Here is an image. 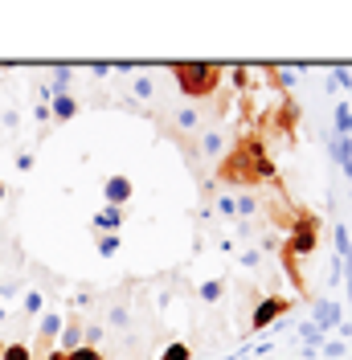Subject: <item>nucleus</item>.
Here are the masks:
<instances>
[{
	"label": "nucleus",
	"instance_id": "1",
	"mask_svg": "<svg viewBox=\"0 0 352 360\" xmlns=\"http://www.w3.org/2000/svg\"><path fill=\"white\" fill-rule=\"evenodd\" d=\"M213 176H218V184H234V188H263L266 180H275V160L266 156L263 135L250 131L234 139V148L218 160Z\"/></svg>",
	"mask_w": 352,
	"mask_h": 360
},
{
	"label": "nucleus",
	"instance_id": "2",
	"mask_svg": "<svg viewBox=\"0 0 352 360\" xmlns=\"http://www.w3.org/2000/svg\"><path fill=\"white\" fill-rule=\"evenodd\" d=\"M168 74L189 103H205V98L221 94V78H225V70L213 66V62H172Z\"/></svg>",
	"mask_w": 352,
	"mask_h": 360
},
{
	"label": "nucleus",
	"instance_id": "3",
	"mask_svg": "<svg viewBox=\"0 0 352 360\" xmlns=\"http://www.w3.org/2000/svg\"><path fill=\"white\" fill-rule=\"evenodd\" d=\"M287 250H295L299 258H308L320 250V217L311 213V209H291V221H287Z\"/></svg>",
	"mask_w": 352,
	"mask_h": 360
},
{
	"label": "nucleus",
	"instance_id": "4",
	"mask_svg": "<svg viewBox=\"0 0 352 360\" xmlns=\"http://www.w3.org/2000/svg\"><path fill=\"white\" fill-rule=\"evenodd\" d=\"M291 307H295V303H291V299H283V295H266V299H258V303H254V311H250V328H254V332H263L266 323L283 319Z\"/></svg>",
	"mask_w": 352,
	"mask_h": 360
},
{
	"label": "nucleus",
	"instance_id": "5",
	"mask_svg": "<svg viewBox=\"0 0 352 360\" xmlns=\"http://www.w3.org/2000/svg\"><path fill=\"white\" fill-rule=\"evenodd\" d=\"M62 323H66V319L58 311H45L42 319H37V340L29 344V348H33V360H42L45 352H54V340L62 336Z\"/></svg>",
	"mask_w": 352,
	"mask_h": 360
},
{
	"label": "nucleus",
	"instance_id": "6",
	"mask_svg": "<svg viewBox=\"0 0 352 360\" xmlns=\"http://www.w3.org/2000/svg\"><path fill=\"white\" fill-rule=\"evenodd\" d=\"M103 197H107V205L123 209V205L135 197V180L132 176H107L103 180Z\"/></svg>",
	"mask_w": 352,
	"mask_h": 360
},
{
	"label": "nucleus",
	"instance_id": "7",
	"mask_svg": "<svg viewBox=\"0 0 352 360\" xmlns=\"http://www.w3.org/2000/svg\"><path fill=\"white\" fill-rule=\"evenodd\" d=\"M82 340H87V319H82V315H70L66 323H62L58 348H62V352H74V348H82Z\"/></svg>",
	"mask_w": 352,
	"mask_h": 360
},
{
	"label": "nucleus",
	"instance_id": "8",
	"mask_svg": "<svg viewBox=\"0 0 352 360\" xmlns=\"http://www.w3.org/2000/svg\"><path fill=\"white\" fill-rule=\"evenodd\" d=\"M74 115H78V98H74V94H54V103H49V119H54V123H66V119H74Z\"/></svg>",
	"mask_w": 352,
	"mask_h": 360
},
{
	"label": "nucleus",
	"instance_id": "9",
	"mask_svg": "<svg viewBox=\"0 0 352 360\" xmlns=\"http://www.w3.org/2000/svg\"><path fill=\"white\" fill-rule=\"evenodd\" d=\"M119 225H123V209H115V205H103L94 213V229L99 233H119Z\"/></svg>",
	"mask_w": 352,
	"mask_h": 360
},
{
	"label": "nucleus",
	"instance_id": "10",
	"mask_svg": "<svg viewBox=\"0 0 352 360\" xmlns=\"http://www.w3.org/2000/svg\"><path fill=\"white\" fill-rule=\"evenodd\" d=\"M201 156H209V160L225 156V135H221L218 127H205V131H201Z\"/></svg>",
	"mask_w": 352,
	"mask_h": 360
},
{
	"label": "nucleus",
	"instance_id": "11",
	"mask_svg": "<svg viewBox=\"0 0 352 360\" xmlns=\"http://www.w3.org/2000/svg\"><path fill=\"white\" fill-rule=\"evenodd\" d=\"M328 152L336 156V164L352 176V139H344V135H328Z\"/></svg>",
	"mask_w": 352,
	"mask_h": 360
},
{
	"label": "nucleus",
	"instance_id": "12",
	"mask_svg": "<svg viewBox=\"0 0 352 360\" xmlns=\"http://www.w3.org/2000/svg\"><path fill=\"white\" fill-rule=\"evenodd\" d=\"M311 307H315V328H336L340 323V307L332 299H315Z\"/></svg>",
	"mask_w": 352,
	"mask_h": 360
},
{
	"label": "nucleus",
	"instance_id": "13",
	"mask_svg": "<svg viewBox=\"0 0 352 360\" xmlns=\"http://www.w3.org/2000/svg\"><path fill=\"white\" fill-rule=\"evenodd\" d=\"M21 315H25V319H33V315H45V295L37 291V287H33V291H25Z\"/></svg>",
	"mask_w": 352,
	"mask_h": 360
},
{
	"label": "nucleus",
	"instance_id": "14",
	"mask_svg": "<svg viewBox=\"0 0 352 360\" xmlns=\"http://www.w3.org/2000/svg\"><path fill=\"white\" fill-rule=\"evenodd\" d=\"M0 360H33V348H29L25 340H13V344L0 348Z\"/></svg>",
	"mask_w": 352,
	"mask_h": 360
},
{
	"label": "nucleus",
	"instance_id": "15",
	"mask_svg": "<svg viewBox=\"0 0 352 360\" xmlns=\"http://www.w3.org/2000/svg\"><path fill=\"white\" fill-rule=\"evenodd\" d=\"M132 94L135 98H156V74H139V78H132Z\"/></svg>",
	"mask_w": 352,
	"mask_h": 360
},
{
	"label": "nucleus",
	"instance_id": "16",
	"mask_svg": "<svg viewBox=\"0 0 352 360\" xmlns=\"http://www.w3.org/2000/svg\"><path fill=\"white\" fill-rule=\"evenodd\" d=\"M336 123H340V127H336V135L352 139V111H348V107H336Z\"/></svg>",
	"mask_w": 352,
	"mask_h": 360
},
{
	"label": "nucleus",
	"instance_id": "17",
	"mask_svg": "<svg viewBox=\"0 0 352 360\" xmlns=\"http://www.w3.org/2000/svg\"><path fill=\"white\" fill-rule=\"evenodd\" d=\"M17 295H21V278H0V303H8Z\"/></svg>",
	"mask_w": 352,
	"mask_h": 360
},
{
	"label": "nucleus",
	"instance_id": "18",
	"mask_svg": "<svg viewBox=\"0 0 352 360\" xmlns=\"http://www.w3.org/2000/svg\"><path fill=\"white\" fill-rule=\"evenodd\" d=\"M160 360H193V348H189V344H168Z\"/></svg>",
	"mask_w": 352,
	"mask_h": 360
},
{
	"label": "nucleus",
	"instance_id": "19",
	"mask_svg": "<svg viewBox=\"0 0 352 360\" xmlns=\"http://www.w3.org/2000/svg\"><path fill=\"white\" fill-rule=\"evenodd\" d=\"M111 328H127V323H132V311H127V307H123V303H119V307H111Z\"/></svg>",
	"mask_w": 352,
	"mask_h": 360
},
{
	"label": "nucleus",
	"instance_id": "20",
	"mask_svg": "<svg viewBox=\"0 0 352 360\" xmlns=\"http://www.w3.org/2000/svg\"><path fill=\"white\" fill-rule=\"evenodd\" d=\"M201 299H205V303H218V299H221V278L205 283V287H201Z\"/></svg>",
	"mask_w": 352,
	"mask_h": 360
},
{
	"label": "nucleus",
	"instance_id": "21",
	"mask_svg": "<svg viewBox=\"0 0 352 360\" xmlns=\"http://www.w3.org/2000/svg\"><path fill=\"white\" fill-rule=\"evenodd\" d=\"M70 360H103V352H99V348H90V344H82V348H74V352H70Z\"/></svg>",
	"mask_w": 352,
	"mask_h": 360
},
{
	"label": "nucleus",
	"instance_id": "22",
	"mask_svg": "<svg viewBox=\"0 0 352 360\" xmlns=\"http://www.w3.org/2000/svg\"><path fill=\"white\" fill-rule=\"evenodd\" d=\"M99 250H103V254H115V250H119V238H115V233H99Z\"/></svg>",
	"mask_w": 352,
	"mask_h": 360
},
{
	"label": "nucleus",
	"instance_id": "23",
	"mask_svg": "<svg viewBox=\"0 0 352 360\" xmlns=\"http://www.w3.org/2000/svg\"><path fill=\"white\" fill-rule=\"evenodd\" d=\"M218 209L225 213V217H234V213H238V209H234V197H218Z\"/></svg>",
	"mask_w": 352,
	"mask_h": 360
},
{
	"label": "nucleus",
	"instance_id": "24",
	"mask_svg": "<svg viewBox=\"0 0 352 360\" xmlns=\"http://www.w3.org/2000/svg\"><path fill=\"white\" fill-rule=\"evenodd\" d=\"M33 115H37V123H49V103H33Z\"/></svg>",
	"mask_w": 352,
	"mask_h": 360
},
{
	"label": "nucleus",
	"instance_id": "25",
	"mask_svg": "<svg viewBox=\"0 0 352 360\" xmlns=\"http://www.w3.org/2000/svg\"><path fill=\"white\" fill-rule=\"evenodd\" d=\"M303 340H311V344H315V340H320V328H315V323H303Z\"/></svg>",
	"mask_w": 352,
	"mask_h": 360
},
{
	"label": "nucleus",
	"instance_id": "26",
	"mask_svg": "<svg viewBox=\"0 0 352 360\" xmlns=\"http://www.w3.org/2000/svg\"><path fill=\"white\" fill-rule=\"evenodd\" d=\"M4 315H8V311H4V303H0V323H4Z\"/></svg>",
	"mask_w": 352,
	"mask_h": 360
},
{
	"label": "nucleus",
	"instance_id": "27",
	"mask_svg": "<svg viewBox=\"0 0 352 360\" xmlns=\"http://www.w3.org/2000/svg\"><path fill=\"white\" fill-rule=\"evenodd\" d=\"M0 201H4V180H0Z\"/></svg>",
	"mask_w": 352,
	"mask_h": 360
},
{
	"label": "nucleus",
	"instance_id": "28",
	"mask_svg": "<svg viewBox=\"0 0 352 360\" xmlns=\"http://www.w3.org/2000/svg\"><path fill=\"white\" fill-rule=\"evenodd\" d=\"M0 348H4V344H0Z\"/></svg>",
	"mask_w": 352,
	"mask_h": 360
}]
</instances>
